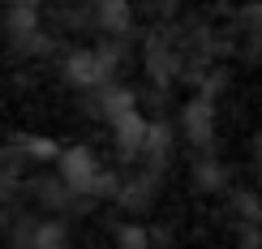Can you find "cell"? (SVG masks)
Returning <instances> with one entry per match:
<instances>
[{"label":"cell","instance_id":"1","mask_svg":"<svg viewBox=\"0 0 262 249\" xmlns=\"http://www.w3.org/2000/svg\"><path fill=\"white\" fill-rule=\"evenodd\" d=\"M60 172H64V185L78 189V193H86V189L95 185V164L86 155H64L60 159Z\"/></svg>","mask_w":262,"mask_h":249},{"label":"cell","instance_id":"2","mask_svg":"<svg viewBox=\"0 0 262 249\" xmlns=\"http://www.w3.org/2000/svg\"><path fill=\"white\" fill-rule=\"evenodd\" d=\"M262 17V13H258ZM254 43H258V52H262V21H254Z\"/></svg>","mask_w":262,"mask_h":249}]
</instances>
